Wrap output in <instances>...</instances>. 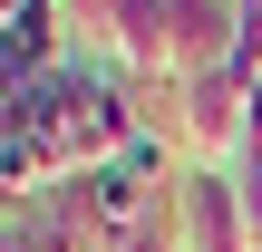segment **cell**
Instances as JSON below:
<instances>
[{
    "instance_id": "1",
    "label": "cell",
    "mask_w": 262,
    "mask_h": 252,
    "mask_svg": "<svg viewBox=\"0 0 262 252\" xmlns=\"http://www.w3.org/2000/svg\"><path fill=\"white\" fill-rule=\"evenodd\" d=\"M175 146H185V165L243 175V155H253V87H243L233 68L185 78V87H175Z\"/></svg>"
},
{
    "instance_id": "2",
    "label": "cell",
    "mask_w": 262,
    "mask_h": 252,
    "mask_svg": "<svg viewBox=\"0 0 262 252\" xmlns=\"http://www.w3.org/2000/svg\"><path fill=\"white\" fill-rule=\"evenodd\" d=\"M175 214H185V252H262V243H253V214H243V175L185 165Z\"/></svg>"
},
{
    "instance_id": "3",
    "label": "cell",
    "mask_w": 262,
    "mask_h": 252,
    "mask_svg": "<svg viewBox=\"0 0 262 252\" xmlns=\"http://www.w3.org/2000/svg\"><path fill=\"white\" fill-rule=\"evenodd\" d=\"M165 19H175V78H214V68H233L243 0H165Z\"/></svg>"
},
{
    "instance_id": "4",
    "label": "cell",
    "mask_w": 262,
    "mask_h": 252,
    "mask_svg": "<svg viewBox=\"0 0 262 252\" xmlns=\"http://www.w3.org/2000/svg\"><path fill=\"white\" fill-rule=\"evenodd\" d=\"M88 233L68 223V204H0V252H78Z\"/></svg>"
},
{
    "instance_id": "5",
    "label": "cell",
    "mask_w": 262,
    "mask_h": 252,
    "mask_svg": "<svg viewBox=\"0 0 262 252\" xmlns=\"http://www.w3.org/2000/svg\"><path fill=\"white\" fill-rule=\"evenodd\" d=\"M117 29H126V0H68V39H78V58H107Z\"/></svg>"
},
{
    "instance_id": "6",
    "label": "cell",
    "mask_w": 262,
    "mask_h": 252,
    "mask_svg": "<svg viewBox=\"0 0 262 252\" xmlns=\"http://www.w3.org/2000/svg\"><path fill=\"white\" fill-rule=\"evenodd\" d=\"M233 78L262 87V0H243V29H233Z\"/></svg>"
},
{
    "instance_id": "7",
    "label": "cell",
    "mask_w": 262,
    "mask_h": 252,
    "mask_svg": "<svg viewBox=\"0 0 262 252\" xmlns=\"http://www.w3.org/2000/svg\"><path fill=\"white\" fill-rule=\"evenodd\" d=\"M243 214H253V243H262V155H243Z\"/></svg>"
},
{
    "instance_id": "8",
    "label": "cell",
    "mask_w": 262,
    "mask_h": 252,
    "mask_svg": "<svg viewBox=\"0 0 262 252\" xmlns=\"http://www.w3.org/2000/svg\"><path fill=\"white\" fill-rule=\"evenodd\" d=\"M253 155H262V87H253Z\"/></svg>"
},
{
    "instance_id": "9",
    "label": "cell",
    "mask_w": 262,
    "mask_h": 252,
    "mask_svg": "<svg viewBox=\"0 0 262 252\" xmlns=\"http://www.w3.org/2000/svg\"><path fill=\"white\" fill-rule=\"evenodd\" d=\"M19 10H29V0H0V29H10V19H19Z\"/></svg>"
},
{
    "instance_id": "10",
    "label": "cell",
    "mask_w": 262,
    "mask_h": 252,
    "mask_svg": "<svg viewBox=\"0 0 262 252\" xmlns=\"http://www.w3.org/2000/svg\"><path fill=\"white\" fill-rule=\"evenodd\" d=\"M49 10H68V0H49Z\"/></svg>"
}]
</instances>
